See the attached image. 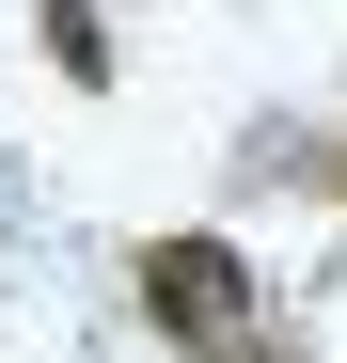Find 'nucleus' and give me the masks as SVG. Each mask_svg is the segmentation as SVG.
I'll use <instances>...</instances> for the list:
<instances>
[{
  "label": "nucleus",
  "mask_w": 347,
  "mask_h": 363,
  "mask_svg": "<svg viewBox=\"0 0 347 363\" xmlns=\"http://www.w3.org/2000/svg\"><path fill=\"white\" fill-rule=\"evenodd\" d=\"M142 316H158L174 347L237 363V347H253V253H237V237H142Z\"/></svg>",
  "instance_id": "1"
},
{
  "label": "nucleus",
  "mask_w": 347,
  "mask_h": 363,
  "mask_svg": "<svg viewBox=\"0 0 347 363\" xmlns=\"http://www.w3.org/2000/svg\"><path fill=\"white\" fill-rule=\"evenodd\" d=\"M32 32H47V64H64L79 95H110V16H95V0H47Z\"/></svg>",
  "instance_id": "2"
},
{
  "label": "nucleus",
  "mask_w": 347,
  "mask_h": 363,
  "mask_svg": "<svg viewBox=\"0 0 347 363\" xmlns=\"http://www.w3.org/2000/svg\"><path fill=\"white\" fill-rule=\"evenodd\" d=\"M316 174H331V190H347V143H316Z\"/></svg>",
  "instance_id": "3"
},
{
  "label": "nucleus",
  "mask_w": 347,
  "mask_h": 363,
  "mask_svg": "<svg viewBox=\"0 0 347 363\" xmlns=\"http://www.w3.org/2000/svg\"><path fill=\"white\" fill-rule=\"evenodd\" d=\"M237 363H268V347H237Z\"/></svg>",
  "instance_id": "4"
}]
</instances>
